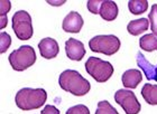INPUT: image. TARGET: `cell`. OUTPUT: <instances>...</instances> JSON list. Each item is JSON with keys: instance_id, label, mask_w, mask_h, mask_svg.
I'll return each mask as SVG.
<instances>
[{"instance_id": "cell-1", "label": "cell", "mask_w": 157, "mask_h": 114, "mask_svg": "<svg viewBox=\"0 0 157 114\" xmlns=\"http://www.w3.org/2000/svg\"><path fill=\"white\" fill-rule=\"evenodd\" d=\"M59 84L62 90L70 92L75 96H84L91 88L90 82L85 79L78 71L73 69H66L61 73Z\"/></svg>"}, {"instance_id": "cell-2", "label": "cell", "mask_w": 157, "mask_h": 114, "mask_svg": "<svg viewBox=\"0 0 157 114\" xmlns=\"http://www.w3.org/2000/svg\"><path fill=\"white\" fill-rule=\"evenodd\" d=\"M47 93L44 88H21L16 94L15 101L20 110H36L45 104Z\"/></svg>"}, {"instance_id": "cell-3", "label": "cell", "mask_w": 157, "mask_h": 114, "mask_svg": "<svg viewBox=\"0 0 157 114\" xmlns=\"http://www.w3.org/2000/svg\"><path fill=\"white\" fill-rule=\"evenodd\" d=\"M9 63L13 71L23 72L36 62V53L32 46L24 45L18 49L13 50L8 57Z\"/></svg>"}, {"instance_id": "cell-4", "label": "cell", "mask_w": 157, "mask_h": 114, "mask_svg": "<svg viewBox=\"0 0 157 114\" xmlns=\"http://www.w3.org/2000/svg\"><path fill=\"white\" fill-rule=\"evenodd\" d=\"M85 71L98 83H105L113 74V66L110 62L102 61L98 57H90L85 62Z\"/></svg>"}, {"instance_id": "cell-5", "label": "cell", "mask_w": 157, "mask_h": 114, "mask_svg": "<svg viewBox=\"0 0 157 114\" xmlns=\"http://www.w3.org/2000/svg\"><path fill=\"white\" fill-rule=\"evenodd\" d=\"M120 39L115 35H100L89 42V47L92 52L111 56L120 49Z\"/></svg>"}, {"instance_id": "cell-6", "label": "cell", "mask_w": 157, "mask_h": 114, "mask_svg": "<svg viewBox=\"0 0 157 114\" xmlns=\"http://www.w3.org/2000/svg\"><path fill=\"white\" fill-rule=\"evenodd\" d=\"M13 30L17 38L20 40H28L33 37V23L32 17L25 10H19L13 16Z\"/></svg>"}, {"instance_id": "cell-7", "label": "cell", "mask_w": 157, "mask_h": 114, "mask_svg": "<svg viewBox=\"0 0 157 114\" xmlns=\"http://www.w3.org/2000/svg\"><path fill=\"white\" fill-rule=\"evenodd\" d=\"M115 101L124 108L126 114H138L140 112L141 105L136 95L130 90H119L116 92Z\"/></svg>"}, {"instance_id": "cell-8", "label": "cell", "mask_w": 157, "mask_h": 114, "mask_svg": "<svg viewBox=\"0 0 157 114\" xmlns=\"http://www.w3.org/2000/svg\"><path fill=\"white\" fill-rule=\"evenodd\" d=\"M65 53L66 56L71 61L80 62L85 55V47L82 42L75 38H70L65 42Z\"/></svg>"}, {"instance_id": "cell-9", "label": "cell", "mask_w": 157, "mask_h": 114, "mask_svg": "<svg viewBox=\"0 0 157 114\" xmlns=\"http://www.w3.org/2000/svg\"><path fill=\"white\" fill-rule=\"evenodd\" d=\"M83 24H84V21H83L81 15L76 11H71L70 13H67V16L63 20L62 27L63 30L66 33L78 34L82 29Z\"/></svg>"}, {"instance_id": "cell-10", "label": "cell", "mask_w": 157, "mask_h": 114, "mask_svg": "<svg viewBox=\"0 0 157 114\" xmlns=\"http://www.w3.org/2000/svg\"><path fill=\"white\" fill-rule=\"evenodd\" d=\"M38 48L40 56L46 59L55 58L59 55V47L55 39L53 38H44L38 44Z\"/></svg>"}, {"instance_id": "cell-11", "label": "cell", "mask_w": 157, "mask_h": 114, "mask_svg": "<svg viewBox=\"0 0 157 114\" xmlns=\"http://www.w3.org/2000/svg\"><path fill=\"white\" fill-rule=\"evenodd\" d=\"M99 15L101 16L102 19L107 21L115 20L118 16V7L115 1L110 0H102L101 5L99 7Z\"/></svg>"}, {"instance_id": "cell-12", "label": "cell", "mask_w": 157, "mask_h": 114, "mask_svg": "<svg viewBox=\"0 0 157 114\" xmlns=\"http://www.w3.org/2000/svg\"><path fill=\"white\" fill-rule=\"evenodd\" d=\"M137 65L144 72L145 76L147 77L148 81L157 82V65L151 64L141 53L137 54Z\"/></svg>"}, {"instance_id": "cell-13", "label": "cell", "mask_w": 157, "mask_h": 114, "mask_svg": "<svg viewBox=\"0 0 157 114\" xmlns=\"http://www.w3.org/2000/svg\"><path fill=\"white\" fill-rule=\"evenodd\" d=\"M121 79L126 88H136L143 81V75L138 69H128L122 74Z\"/></svg>"}, {"instance_id": "cell-14", "label": "cell", "mask_w": 157, "mask_h": 114, "mask_svg": "<svg viewBox=\"0 0 157 114\" xmlns=\"http://www.w3.org/2000/svg\"><path fill=\"white\" fill-rule=\"evenodd\" d=\"M148 27H149L148 18H139L136 20H131L130 23L128 24L127 30L132 36H138V35L145 33L148 29Z\"/></svg>"}, {"instance_id": "cell-15", "label": "cell", "mask_w": 157, "mask_h": 114, "mask_svg": "<svg viewBox=\"0 0 157 114\" xmlns=\"http://www.w3.org/2000/svg\"><path fill=\"white\" fill-rule=\"evenodd\" d=\"M141 95L149 105H157V85L145 84L141 88Z\"/></svg>"}, {"instance_id": "cell-16", "label": "cell", "mask_w": 157, "mask_h": 114, "mask_svg": "<svg viewBox=\"0 0 157 114\" xmlns=\"http://www.w3.org/2000/svg\"><path fill=\"white\" fill-rule=\"evenodd\" d=\"M139 46L145 52H154L157 50V36L154 34L144 35L139 40Z\"/></svg>"}, {"instance_id": "cell-17", "label": "cell", "mask_w": 157, "mask_h": 114, "mask_svg": "<svg viewBox=\"0 0 157 114\" xmlns=\"http://www.w3.org/2000/svg\"><path fill=\"white\" fill-rule=\"evenodd\" d=\"M128 8L132 15H141L148 9L147 0H130L128 2Z\"/></svg>"}, {"instance_id": "cell-18", "label": "cell", "mask_w": 157, "mask_h": 114, "mask_svg": "<svg viewBox=\"0 0 157 114\" xmlns=\"http://www.w3.org/2000/svg\"><path fill=\"white\" fill-rule=\"evenodd\" d=\"M95 114H119L118 111L108 101H101L98 103Z\"/></svg>"}, {"instance_id": "cell-19", "label": "cell", "mask_w": 157, "mask_h": 114, "mask_svg": "<svg viewBox=\"0 0 157 114\" xmlns=\"http://www.w3.org/2000/svg\"><path fill=\"white\" fill-rule=\"evenodd\" d=\"M148 20H149V27L154 35L157 36V5H153L151 8V13L148 15Z\"/></svg>"}, {"instance_id": "cell-20", "label": "cell", "mask_w": 157, "mask_h": 114, "mask_svg": "<svg viewBox=\"0 0 157 114\" xmlns=\"http://www.w3.org/2000/svg\"><path fill=\"white\" fill-rule=\"evenodd\" d=\"M1 9H0V28H5L7 26V17H6V13H8L10 10V1H5L2 0L1 2Z\"/></svg>"}, {"instance_id": "cell-21", "label": "cell", "mask_w": 157, "mask_h": 114, "mask_svg": "<svg viewBox=\"0 0 157 114\" xmlns=\"http://www.w3.org/2000/svg\"><path fill=\"white\" fill-rule=\"evenodd\" d=\"M11 44V38L7 33L0 34V54H3L7 49L9 48Z\"/></svg>"}, {"instance_id": "cell-22", "label": "cell", "mask_w": 157, "mask_h": 114, "mask_svg": "<svg viewBox=\"0 0 157 114\" xmlns=\"http://www.w3.org/2000/svg\"><path fill=\"white\" fill-rule=\"evenodd\" d=\"M66 114H90V110L88 108V106H85L83 104H78L75 106H72L70 108Z\"/></svg>"}, {"instance_id": "cell-23", "label": "cell", "mask_w": 157, "mask_h": 114, "mask_svg": "<svg viewBox=\"0 0 157 114\" xmlns=\"http://www.w3.org/2000/svg\"><path fill=\"white\" fill-rule=\"evenodd\" d=\"M102 0H89L88 1V9L90 13L98 15L99 13V7L101 5Z\"/></svg>"}, {"instance_id": "cell-24", "label": "cell", "mask_w": 157, "mask_h": 114, "mask_svg": "<svg viewBox=\"0 0 157 114\" xmlns=\"http://www.w3.org/2000/svg\"><path fill=\"white\" fill-rule=\"evenodd\" d=\"M40 114H61L59 111V108H56L53 105H46L45 108H43Z\"/></svg>"}]
</instances>
